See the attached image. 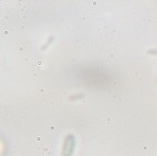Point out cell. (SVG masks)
<instances>
[{"label": "cell", "mask_w": 157, "mask_h": 156, "mask_svg": "<svg viewBox=\"0 0 157 156\" xmlns=\"http://www.w3.org/2000/svg\"><path fill=\"white\" fill-rule=\"evenodd\" d=\"M54 40V38L53 37H50L49 39H48V40L46 41V44L44 45V47H42V48H44V49H46L47 47H48V45H50L51 44H52V41Z\"/></svg>", "instance_id": "cell-2"}, {"label": "cell", "mask_w": 157, "mask_h": 156, "mask_svg": "<svg viewBox=\"0 0 157 156\" xmlns=\"http://www.w3.org/2000/svg\"><path fill=\"white\" fill-rule=\"evenodd\" d=\"M148 54H149V55H157V50L151 49V50L148 51Z\"/></svg>", "instance_id": "cell-3"}, {"label": "cell", "mask_w": 157, "mask_h": 156, "mask_svg": "<svg viewBox=\"0 0 157 156\" xmlns=\"http://www.w3.org/2000/svg\"><path fill=\"white\" fill-rule=\"evenodd\" d=\"M75 148V139L73 135H68L65 137L62 149V156H72Z\"/></svg>", "instance_id": "cell-1"}]
</instances>
